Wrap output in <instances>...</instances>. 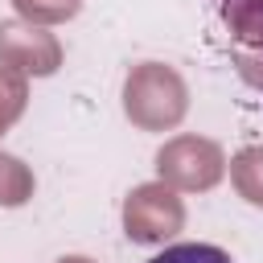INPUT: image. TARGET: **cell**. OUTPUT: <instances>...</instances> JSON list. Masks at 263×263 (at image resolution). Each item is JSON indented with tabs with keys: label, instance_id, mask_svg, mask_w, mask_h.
I'll return each mask as SVG.
<instances>
[{
	"label": "cell",
	"instance_id": "obj_1",
	"mask_svg": "<svg viewBox=\"0 0 263 263\" xmlns=\"http://www.w3.org/2000/svg\"><path fill=\"white\" fill-rule=\"evenodd\" d=\"M148 263H234V259L214 242H177V247H164L160 255H152Z\"/></svg>",
	"mask_w": 263,
	"mask_h": 263
}]
</instances>
